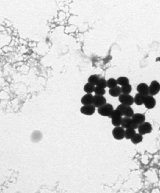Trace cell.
I'll use <instances>...</instances> for the list:
<instances>
[{
  "label": "cell",
  "mask_w": 160,
  "mask_h": 193,
  "mask_svg": "<svg viewBox=\"0 0 160 193\" xmlns=\"http://www.w3.org/2000/svg\"><path fill=\"white\" fill-rule=\"evenodd\" d=\"M131 119L134 123H136L137 124L140 125L145 122L146 118L145 116L142 114L136 113L134 114L133 116L131 117Z\"/></svg>",
  "instance_id": "11"
},
{
  "label": "cell",
  "mask_w": 160,
  "mask_h": 193,
  "mask_svg": "<svg viewBox=\"0 0 160 193\" xmlns=\"http://www.w3.org/2000/svg\"><path fill=\"white\" fill-rule=\"evenodd\" d=\"M117 80L114 78H110L107 81V87L112 88L117 86Z\"/></svg>",
  "instance_id": "24"
},
{
  "label": "cell",
  "mask_w": 160,
  "mask_h": 193,
  "mask_svg": "<svg viewBox=\"0 0 160 193\" xmlns=\"http://www.w3.org/2000/svg\"><path fill=\"white\" fill-rule=\"evenodd\" d=\"M94 92L96 95L103 96V95L105 94L106 91L105 90V88H102V87L96 86V87H95Z\"/></svg>",
  "instance_id": "26"
},
{
  "label": "cell",
  "mask_w": 160,
  "mask_h": 193,
  "mask_svg": "<svg viewBox=\"0 0 160 193\" xmlns=\"http://www.w3.org/2000/svg\"><path fill=\"white\" fill-rule=\"evenodd\" d=\"M122 116L123 115L120 111H118L117 109H116L113 111V113H112L109 118L111 119V123L114 126L117 127L121 125L122 118H123L122 117Z\"/></svg>",
  "instance_id": "1"
},
{
  "label": "cell",
  "mask_w": 160,
  "mask_h": 193,
  "mask_svg": "<svg viewBox=\"0 0 160 193\" xmlns=\"http://www.w3.org/2000/svg\"><path fill=\"white\" fill-rule=\"evenodd\" d=\"M143 104L146 108L151 109L154 108L156 105V100L153 96L149 95L145 96Z\"/></svg>",
  "instance_id": "7"
},
{
  "label": "cell",
  "mask_w": 160,
  "mask_h": 193,
  "mask_svg": "<svg viewBox=\"0 0 160 193\" xmlns=\"http://www.w3.org/2000/svg\"><path fill=\"white\" fill-rule=\"evenodd\" d=\"M118 100L121 104L127 106H131L133 105L134 102V98L129 94H120L119 96Z\"/></svg>",
  "instance_id": "3"
},
{
  "label": "cell",
  "mask_w": 160,
  "mask_h": 193,
  "mask_svg": "<svg viewBox=\"0 0 160 193\" xmlns=\"http://www.w3.org/2000/svg\"><path fill=\"white\" fill-rule=\"evenodd\" d=\"M121 93L123 94H129L132 91V87L130 84H128L125 86H121Z\"/></svg>",
  "instance_id": "22"
},
{
  "label": "cell",
  "mask_w": 160,
  "mask_h": 193,
  "mask_svg": "<svg viewBox=\"0 0 160 193\" xmlns=\"http://www.w3.org/2000/svg\"><path fill=\"white\" fill-rule=\"evenodd\" d=\"M81 113L87 116H91L94 113L95 111V107L93 105H84L80 109Z\"/></svg>",
  "instance_id": "9"
},
{
  "label": "cell",
  "mask_w": 160,
  "mask_h": 193,
  "mask_svg": "<svg viewBox=\"0 0 160 193\" xmlns=\"http://www.w3.org/2000/svg\"><path fill=\"white\" fill-rule=\"evenodd\" d=\"M114 107L112 105L109 103H106L103 106L98 108V113L103 116L110 117L114 111Z\"/></svg>",
  "instance_id": "2"
},
{
  "label": "cell",
  "mask_w": 160,
  "mask_h": 193,
  "mask_svg": "<svg viewBox=\"0 0 160 193\" xmlns=\"http://www.w3.org/2000/svg\"><path fill=\"white\" fill-rule=\"evenodd\" d=\"M42 135L41 132L37 130L34 131L31 135V140L33 142H37L41 140Z\"/></svg>",
  "instance_id": "14"
},
{
  "label": "cell",
  "mask_w": 160,
  "mask_h": 193,
  "mask_svg": "<svg viewBox=\"0 0 160 193\" xmlns=\"http://www.w3.org/2000/svg\"><path fill=\"white\" fill-rule=\"evenodd\" d=\"M145 96L140 94H137L134 98V102L137 105H139V106L142 105L144 103Z\"/></svg>",
  "instance_id": "15"
},
{
  "label": "cell",
  "mask_w": 160,
  "mask_h": 193,
  "mask_svg": "<svg viewBox=\"0 0 160 193\" xmlns=\"http://www.w3.org/2000/svg\"><path fill=\"white\" fill-rule=\"evenodd\" d=\"M117 84L121 86H125L127 84H129V80L128 78L125 76H121L117 79Z\"/></svg>",
  "instance_id": "19"
},
{
  "label": "cell",
  "mask_w": 160,
  "mask_h": 193,
  "mask_svg": "<svg viewBox=\"0 0 160 193\" xmlns=\"http://www.w3.org/2000/svg\"><path fill=\"white\" fill-rule=\"evenodd\" d=\"M96 85L102 88H106L107 87V81L104 78H100Z\"/></svg>",
  "instance_id": "25"
},
{
  "label": "cell",
  "mask_w": 160,
  "mask_h": 193,
  "mask_svg": "<svg viewBox=\"0 0 160 193\" xmlns=\"http://www.w3.org/2000/svg\"><path fill=\"white\" fill-rule=\"evenodd\" d=\"M139 126V125L134 123L132 120L128 128L132 129L134 130L137 129L138 128Z\"/></svg>",
  "instance_id": "28"
},
{
  "label": "cell",
  "mask_w": 160,
  "mask_h": 193,
  "mask_svg": "<svg viewBox=\"0 0 160 193\" xmlns=\"http://www.w3.org/2000/svg\"><path fill=\"white\" fill-rule=\"evenodd\" d=\"M109 94L113 97H116L120 96L121 93V87L117 86L109 90Z\"/></svg>",
  "instance_id": "13"
},
{
  "label": "cell",
  "mask_w": 160,
  "mask_h": 193,
  "mask_svg": "<svg viewBox=\"0 0 160 193\" xmlns=\"http://www.w3.org/2000/svg\"><path fill=\"white\" fill-rule=\"evenodd\" d=\"M136 134L135 130L131 128H127L125 130V138L126 139H131Z\"/></svg>",
  "instance_id": "16"
},
{
  "label": "cell",
  "mask_w": 160,
  "mask_h": 193,
  "mask_svg": "<svg viewBox=\"0 0 160 193\" xmlns=\"http://www.w3.org/2000/svg\"><path fill=\"white\" fill-rule=\"evenodd\" d=\"M95 89V85L89 82L86 83L84 87V90L87 94H91L93 92H94Z\"/></svg>",
  "instance_id": "17"
},
{
  "label": "cell",
  "mask_w": 160,
  "mask_h": 193,
  "mask_svg": "<svg viewBox=\"0 0 160 193\" xmlns=\"http://www.w3.org/2000/svg\"><path fill=\"white\" fill-rule=\"evenodd\" d=\"M127 105H125L123 104H121L119 105L117 107V108L116 109H117L118 111H120V113L122 114V115L123 116L124 115V112H125V109H126V108Z\"/></svg>",
  "instance_id": "27"
},
{
  "label": "cell",
  "mask_w": 160,
  "mask_h": 193,
  "mask_svg": "<svg viewBox=\"0 0 160 193\" xmlns=\"http://www.w3.org/2000/svg\"><path fill=\"white\" fill-rule=\"evenodd\" d=\"M99 79H100V78H99L98 75H92L88 79V82L93 84V85H96Z\"/></svg>",
  "instance_id": "23"
},
{
  "label": "cell",
  "mask_w": 160,
  "mask_h": 193,
  "mask_svg": "<svg viewBox=\"0 0 160 193\" xmlns=\"http://www.w3.org/2000/svg\"><path fill=\"white\" fill-rule=\"evenodd\" d=\"M157 60H158V61H160V57L158 58L157 59V60H156V61H157Z\"/></svg>",
  "instance_id": "29"
},
{
  "label": "cell",
  "mask_w": 160,
  "mask_h": 193,
  "mask_svg": "<svg viewBox=\"0 0 160 193\" xmlns=\"http://www.w3.org/2000/svg\"><path fill=\"white\" fill-rule=\"evenodd\" d=\"M106 103V100L103 96L95 95L93 97V105L95 108H100Z\"/></svg>",
  "instance_id": "8"
},
{
  "label": "cell",
  "mask_w": 160,
  "mask_h": 193,
  "mask_svg": "<svg viewBox=\"0 0 160 193\" xmlns=\"http://www.w3.org/2000/svg\"><path fill=\"white\" fill-rule=\"evenodd\" d=\"M112 134L115 139L120 140L125 138V130L122 127H117L113 129Z\"/></svg>",
  "instance_id": "5"
},
{
  "label": "cell",
  "mask_w": 160,
  "mask_h": 193,
  "mask_svg": "<svg viewBox=\"0 0 160 193\" xmlns=\"http://www.w3.org/2000/svg\"><path fill=\"white\" fill-rule=\"evenodd\" d=\"M139 133L142 135H145L149 134L152 130V127L150 123L148 122H144L139 126Z\"/></svg>",
  "instance_id": "4"
},
{
  "label": "cell",
  "mask_w": 160,
  "mask_h": 193,
  "mask_svg": "<svg viewBox=\"0 0 160 193\" xmlns=\"http://www.w3.org/2000/svg\"><path fill=\"white\" fill-rule=\"evenodd\" d=\"M149 88L150 95L153 96H155L160 92V84L157 81H153L149 86Z\"/></svg>",
  "instance_id": "6"
},
{
  "label": "cell",
  "mask_w": 160,
  "mask_h": 193,
  "mask_svg": "<svg viewBox=\"0 0 160 193\" xmlns=\"http://www.w3.org/2000/svg\"><path fill=\"white\" fill-rule=\"evenodd\" d=\"M133 115H134V111L131 107L130 106H127L126 109H125L123 116H124L125 117L131 118L133 116Z\"/></svg>",
  "instance_id": "21"
},
{
  "label": "cell",
  "mask_w": 160,
  "mask_h": 193,
  "mask_svg": "<svg viewBox=\"0 0 160 193\" xmlns=\"http://www.w3.org/2000/svg\"><path fill=\"white\" fill-rule=\"evenodd\" d=\"M131 121H132V119L131 118L127 117H124L122 118L121 124V127L124 128H128Z\"/></svg>",
  "instance_id": "18"
},
{
  "label": "cell",
  "mask_w": 160,
  "mask_h": 193,
  "mask_svg": "<svg viewBox=\"0 0 160 193\" xmlns=\"http://www.w3.org/2000/svg\"><path fill=\"white\" fill-rule=\"evenodd\" d=\"M93 97L91 94H87L82 97L81 102L84 105H92Z\"/></svg>",
  "instance_id": "12"
},
{
  "label": "cell",
  "mask_w": 160,
  "mask_h": 193,
  "mask_svg": "<svg viewBox=\"0 0 160 193\" xmlns=\"http://www.w3.org/2000/svg\"><path fill=\"white\" fill-rule=\"evenodd\" d=\"M143 139L142 135L140 134H136L131 139V142L134 144H138L142 142Z\"/></svg>",
  "instance_id": "20"
},
{
  "label": "cell",
  "mask_w": 160,
  "mask_h": 193,
  "mask_svg": "<svg viewBox=\"0 0 160 193\" xmlns=\"http://www.w3.org/2000/svg\"><path fill=\"white\" fill-rule=\"evenodd\" d=\"M137 90L139 93L143 96H147L149 95V88L146 83H141L139 84L137 86Z\"/></svg>",
  "instance_id": "10"
}]
</instances>
